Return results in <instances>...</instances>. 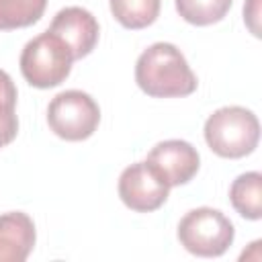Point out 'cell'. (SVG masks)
I'll return each instance as SVG.
<instances>
[{"label":"cell","instance_id":"9a60e30c","mask_svg":"<svg viewBox=\"0 0 262 262\" xmlns=\"http://www.w3.org/2000/svg\"><path fill=\"white\" fill-rule=\"evenodd\" d=\"M16 104V86L12 78L0 70V108H14Z\"/></svg>","mask_w":262,"mask_h":262},{"label":"cell","instance_id":"2e32d148","mask_svg":"<svg viewBox=\"0 0 262 262\" xmlns=\"http://www.w3.org/2000/svg\"><path fill=\"white\" fill-rule=\"evenodd\" d=\"M252 10L248 8V6H244V18L248 20V25H250V29H252V18H258V0H252Z\"/></svg>","mask_w":262,"mask_h":262},{"label":"cell","instance_id":"7c38bea8","mask_svg":"<svg viewBox=\"0 0 262 262\" xmlns=\"http://www.w3.org/2000/svg\"><path fill=\"white\" fill-rule=\"evenodd\" d=\"M47 0H0V31L31 27L45 12Z\"/></svg>","mask_w":262,"mask_h":262},{"label":"cell","instance_id":"ba28073f","mask_svg":"<svg viewBox=\"0 0 262 262\" xmlns=\"http://www.w3.org/2000/svg\"><path fill=\"white\" fill-rule=\"evenodd\" d=\"M53 35H57L70 49L74 59H82L86 57L98 43V23L94 18V14L82 6H66L61 8L49 29Z\"/></svg>","mask_w":262,"mask_h":262},{"label":"cell","instance_id":"5b68a950","mask_svg":"<svg viewBox=\"0 0 262 262\" xmlns=\"http://www.w3.org/2000/svg\"><path fill=\"white\" fill-rule=\"evenodd\" d=\"M49 129L66 141L88 139L98 123L100 108L96 100L82 90H66L51 98L47 106Z\"/></svg>","mask_w":262,"mask_h":262},{"label":"cell","instance_id":"8992f818","mask_svg":"<svg viewBox=\"0 0 262 262\" xmlns=\"http://www.w3.org/2000/svg\"><path fill=\"white\" fill-rule=\"evenodd\" d=\"M168 192L170 186L156 174V170L147 162L131 164L119 176V196L131 211H156L166 203Z\"/></svg>","mask_w":262,"mask_h":262},{"label":"cell","instance_id":"52a82bcc","mask_svg":"<svg viewBox=\"0 0 262 262\" xmlns=\"http://www.w3.org/2000/svg\"><path fill=\"white\" fill-rule=\"evenodd\" d=\"M145 162L168 186H180L199 172V151L184 139H166L151 147Z\"/></svg>","mask_w":262,"mask_h":262},{"label":"cell","instance_id":"277c9868","mask_svg":"<svg viewBox=\"0 0 262 262\" xmlns=\"http://www.w3.org/2000/svg\"><path fill=\"white\" fill-rule=\"evenodd\" d=\"M233 223L217 209L199 207L188 211L178 223V239L194 256L217 258L233 244Z\"/></svg>","mask_w":262,"mask_h":262},{"label":"cell","instance_id":"4fadbf2b","mask_svg":"<svg viewBox=\"0 0 262 262\" xmlns=\"http://www.w3.org/2000/svg\"><path fill=\"white\" fill-rule=\"evenodd\" d=\"M233 0H176L178 14L196 27L219 23L231 8Z\"/></svg>","mask_w":262,"mask_h":262},{"label":"cell","instance_id":"3957f363","mask_svg":"<svg viewBox=\"0 0 262 262\" xmlns=\"http://www.w3.org/2000/svg\"><path fill=\"white\" fill-rule=\"evenodd\" d=\"M72 49L51 31L31 39L20 53L23 78L35 88L59 86L72 72Z\"/></svg>","mask_w":262,"mask_h":262},{"label":"cell","instance_id":"7a4b0ae2","mask_svg":"<svg viewBox=\"0 0 262 262\" xmlns=\"http://www.w3.org/2000/svg\"><path fill=\"white\" fill-rule=\"evenodd\" d=\"M260 139L256 115L244 106L217 108L205 121V141L221 158L237 160L252 154Z\"/></svg>","mask_w":262,"mask_h":262},{"label":"cell","instance_id":"30bf717a","mask_svg":"<svg viewBox=\"0 0 262 262\" xmlns=\"http://www.w3.org/2000/svg\"><path fill=\"white\" fill-rule=\"evenodd\" d=\"M229 201L233 209L246 219L262 217V174L246 172L239 174L229 186Z\"/></svg>","mask_w":262,"mask_h":262},{"label":"cell","instance_id":"9c48e42d","mask_svg":"<svg viewBox=\"0 0 262 262\" xmlns=\"http://www.w3.org/2000/svg\"><path fill=\"white\" fill-rule=\"evenodd\" d=\"M35 223L23 211L0 215V262H25L35 246Z\"/></svg>","mask_w":262,"mask_h":262},{"label":"cell","instance_id":"6da1fadb","mask_svg":"<svg viewBox=\"0 0 262 262\" xmlns=\"http://www.w3.org/2000/svg\"><path fill=\"white\" fill-rule=\"evenodd\" d=\"M137 86L154 98L188 96L196 90V76L186 63V57L172 43L149 45L135 63Z\"/></svg>","mask_w":262,"mask_h":262},{"label":"cell","instance_id":"5bb4252c","mask_svg":"<svg viewBox=\"0 0 262 262\" xmlns=\"http://www.w3.org/2000/svg\"><path fill=\"white\" fill-rule=\"evenodd\" d=\"M18 133V119L14 108H0V147L8 145Z\"/></svg>","mask_w":262,"mask_h":262},{"label":"cell","instance_id":"8fae6325","mask_svg":"<svg viewBox=\"0 0 262 262\" xmlns=\"http://www.w3.org/2000/svg\"><path fill=\"white\" fill-rule=\"evenodd\" d=\"M162 0H111L113 16L125 29H145L160 14Z\"/></svg>","mask_w":262,"mask_h":262}]
</instances>
